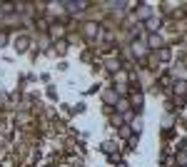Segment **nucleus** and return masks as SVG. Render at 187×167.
I'll return each instance as SVG.
<instances>
[{"label": "nucleus", "instance_id": "1", "mask_svg": "<svg viewBox=\"0 0 187 167\" xmlns=\"http://www.w3.org/2000/svg\"><path fill=\"white\" fill-rule=\"evenodd\" d=\"M3 43H5V35H0V45H3Z\"/></svg>", "mask_w": 187, "mask_h": 167}]
</instances>
